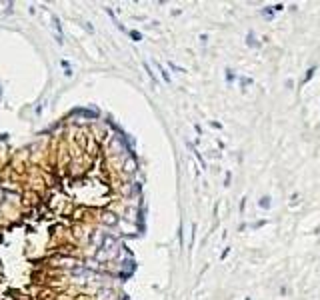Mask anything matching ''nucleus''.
Instances as JSON below:
<instances>
[{
    "label": "nucleus",
    "mask_w": 320,
    "mask_h": 300,
    "mask_svg": "<svg viewBox=\"0 0 320 300\" xmlns=\"http://www.w3.org/2000/svg\"><path fill=\"white\" fill-rule=\"evenodd\" d=\"M130 36H132L134 40H140V34H138V32H130Z\"/></svg>",
    "instance_id": "f257e3e1"
}]
</instances>
